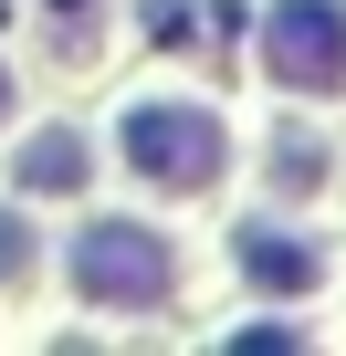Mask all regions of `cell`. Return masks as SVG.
<instances>
[{
  "label": "cell",
  "mask_w": 346,
  "mask_h": 356,
  "mask_svg": "<svg viewBox=\"0 0 346 356\" xmlns=\"http://www.w3.org/2000/svg\"><path fill=\"white\" fill-rule=\"evenodd\" d=\"M221 157H231V136H221V115L210 105H136L126 115V168L147 178V189H221Z\"/></svg>",
  "instance_id": "6da1fadb"
},
{
  "label": "cell",
  "mask_w": 346,
  "mask_h": 356,
  "mask_svg": "<svg viewBox=\"0 0 346 356\" xmlns=\"http://www.w3.org/2000/svg\"><path fill=\"white\" fill-rule=\"evenodd\" d=\"M179 252H168L157 231H136V220H95L84 241H74V293L84 304H116V314H147V304H168V273Z\"/></svg>",
  "instance_id": "7a4b0ae2"
},
{
  "label": "cell",
  "mask_w": 346,
  "mask_h": 356,
  "mask_svg": "<svg viewBox=\"0 0 346 356\" xmlns=\"http://www.w3.org/2000/svg\"><path fill=\"white\" fill-rule=\"evenodd\" d=\"M262 63L294 95H336L346 84V11H336V0H283L273 32H262Z\"/></svg>",
  "instance_id": "3957f363"
},
{
  "label": "cell",
  "mask_w": 346,
  "mask_h": 356,
  "mask_svg": "<svg viewBox=\"0 0 346 356\" xmlns=\"http://www.w3.org/2000/svg\"><path fill=\"white\" fill-rule=\"evenodd\" d=\"M22 189H32V200H74V189H84V136H74V126H42V136L22 147Z\"/></svg>",
  "instance_id": "277c9868"
},
{
  "label": "cell",
  "mask_w": 346,
  "mask_h": 356,
  "mask_svg": "<svg viewBox=\"0 0 346 356\" xmlns=\"http://www.w3.org/2000/svg\"><path fill=\"white\" fill-rule=\"evenodd\" d=\"M242 273H252L262 293H304L325 262H315V241H283V231H242Z\"/></svg>",
  "instance_id": "5b68a950"
},
{
  "label": "cell",
  "mask_w": 346,
  "mask_h": 356,
  "mask_svg": "<svg viewBox=\"0 0 346 356\" xmlns=\"http://www.w3.org/2000/svg\"><path fill=\"white\" fill-rule=\"evenodd\" d=\"M273 189H283V200L325 189V178H315V147H304V136H294V147H273Z\"/></svg>",
  "instance_id": "8992f818"
},
{
  "label": "cell",
  "mask_w": 346,
  "mask_h": 356,
  "mask_svg": "<svg viewBox=\"0 0 346 356\" xmlns=\"http://www.w3.org/2000/svg\"><path fill=\"white\" fill-rule=\"evenodd\" d=\"M22 252H32V231H22V220H0V283L22 273Z\"/></svg>",
  "instance_id": "52a82bcc"
},
{
  "label": "cell",
  "mask_w": 346,
  "mask_h": 356,
  "mask_svg": "<svg viewBox=\"0 0 346 356\" xmlns=\"http://www.w3.org/2000/svg\"><path fill=\"white\" fill-rule=\"evenodd\" d=\"M0 115H11V74H0Z\"/></svg>",
  "instance_id": "ba28073f"
}]
</instances>
